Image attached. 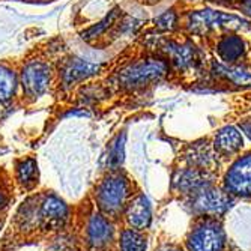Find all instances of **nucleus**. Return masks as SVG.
Here are the masks:
<instances>
[{
  "label": "nucleus",
  "instance_id": "nucleus-1",
  "mask_svg": "<svg viewBox=\"0 0 251 251\" xmlns=\"http://www.w3.org/2000/svg\"><path fill=\"white\" fill-rule=\"evenodd\" d=\"M74 206L54 190L39 188L25 196L8 218L0 238V251L53 242L73 227Z\"/></svg>",
  "mask_w": 251,
  "mask_h": 251
},
{
  "label": "nucleus",
  "instance_id": "nucleus-2",
  "mask_svg": "<svg viewBox=\"0 0 251 251\" xmlns=\"http://www.w3.org/2000/svg\"><path fill=\"white\" fill-rule=\"evenodd\" d=\"M132 54L128 51L119 56L121 62L104 63L100 75V89L104 92L102 100L110 97H139L149 92L155 86L169 80L172 75L167 60L153 49H142Z\"/></svg>",
  "mask_w": 251,
  "mask_h": 251
},
{
  "label": "nucleus",
  "instance_id": "nucleus-3",
  "mask_svg": "<svg viewBox=\"0 0 251 251\" xmlns=\"http://www.w3.org/2000/svg\"><path fill=\"white\" fill-rule=\"evenodd\" d=\"M54 39L30 50L18 62V107H29L53 92L56 65L62 49L53 47Z\"/></svg>",
  "mask_w": 251,
  "mask_h": 251
},
{
  "label": "nucleus",
  "instance_id": "nucleus-4",
  "mask_svg": "<svg viewBox=\"0 0 251 251\" xmlns=\"http://www.w3.org/2000/svg\"><path fill=\"white\" fill-rule=\"evenodd\" d=\"M151 49L161 54L172 74L197 81L206 73V57L193 41V36L180 32L175 33H151Z\"/></svg>",
  "mask_w": 251,
  "mask_h": 251
},
{
  "label": "nucleus",
  "instance_id": "nucleus-5",
  "mask_svg": "<svg viewBox=\"0 0 251 251\" xmlns=\"http://www.w3.org/2000/svg\"><path fill=\"white\" fill-rule=\"evenodd\" d=\"M119 226L104 217L87 196L74 206L73 233L80 251H115Z\"/></svg>",
  "mask_w": 251,
  "mask_h": 251
},
{
  "label": "nucleus",
  "instance_id": "nucleus-6",
  "mask_svg": "<svg viewBox=\"0 0 251 251\" xmlns=\"http://www.w3.org/2000/svg\"><path fill=\"white\" fill-rule=\"evenodd\" d=\"M137 191L139 187L134 179L121 167L105 170L89 190L87 197L104 217L121 224L126 204Z\"/></svg>",
  "mask_w": 251,
  "mask_h": 251
},
{
  "label": "nucleus",
  "instance_id": "nucleus-7",
  "mask_svg": "<svg viewBox=\"0 0 251 251\" xmlns=\"http://www.w3.org/2000/svg\"><path fill=\"white\" fill-rule=\"evenodd\" d=\"M251 21L242 15L212 8L188 11L180 15L179 30L190 36H209L224 30H250Z\"/></svg>",
  "mask_w": 251,
  "mask_h": 251
},
{
  "label": "nucleus",
  "instance_id": "nucleus-8",
  "mask_svg": "<svg viewBox=\"0 0 251 251\" xmlns=\"http://www.w3.org/2000/svg\"><path fill=\"white\" fill-rule=\"evenodd\" d=\"M104 70V63L89 62L77 54H60L56 65V78L53 92L56 97H70L84 86V83L97 78Z\"/></svg>",
  "mask_w": 251,
  "mask_h": 251
},
{
  "label": "nucleus",
  "instance_id": "nucleus-9",
  "mask_svg": "<svg viewBox=\"0 0 251 251\" xmlns=\"http://www.w3.org/2000/svg\"><path fill=\"white\" fill-rule=\"evenodd\" d=\"M226 233L215 217H199L187 236V251H224Z\"/></svg>",
  "mask_w": 251,
  "mask_h": 251
},
{
  "label": "nucleus",
  "instance_id": "nucleus-10",
  "mask_svg": "<svg viewBox=\"0 0 251 251\" xmlns=\"http://www.w3.org/2000/svg\"><path fill=\"white\" fill-rule=\"evenodd\" d=\"M188 209L197 217H221L232 206V196L224 188L212 185L203 188L187 199Z\"/></svg>",
  "mask_w": 251,
  "mask_h": 251
},
{
  "label": "nucleus",
  "instance_id": "nucleus-11",
  "mask_svg": "<svg viewBox=\"0 0 251 251\" xmlns=\"http://www.w3.org/2000/svg\"><path fill=\"white\" fill-rule=\"evenodd\" d=\"M214 53L226 65L247 63L250 45L238 30H224L214 38Z\"/></svg>",
  "mask_w": 251,
  "mask_h": 251
},
{
  "label": "nucleus",
  "instance_id": "nucleus-12",
  "mask_svg": "<svg viewBox=\"0 0 251 251\" xmlns=\"http://www.w3.org/2000/svg\"><path fill=\"white\" fill-rule=\"evenodd\" d=\"M11 176L18 194L27 196L41 188V170L35 155L17 156L12 161Z\"/></svg>",
  "mask_w": 251,
  "mask_h": 251
},
{
  "label": "nucleus",
  "instance_id": "nucleus-13",
  "mask_svg": "<svg viewBox=\"0 0 251 251\" xmlns=\"http://www.w3.org/2000/svg\"><path fill=\"white\" fill-rule=\"evenodd\" d=\"M224 190L230 196L251 197V152L238 156L224 175Z\"/></svg>",
  "mask_w": 251,
  "mask_h": 251
},
{
  "label": "nucleus",
  "instance_id": "nucleus-14",
  "mask_svg": "<svg viewBox=\"0 0 251 251\" xmlns=\"http://www.w3.org/2000/svg\"><path fill=\"white\" fill-rule=\"evenodd\" d=\"M18 62L0 60V121L18 105Z\"/></svg>",
  "mask_w": 251,
  "mask_h": 251
},
{
  "label": "nucleus",
  "instance_id": "nucleus-15",
  "mask_svg": "<svg viewBox=\"0 0 251 251\" xmlns=\"http://www.w3.org/2000/svg\"><path fill=\"white\" fill-rule=\"evenodd\" d=\"M209 185H212V173L187 166L175 170L172 176V191L185 199Z\"/></svg>",
  "mask_w": 251,
  "mask_h": 251
},
{
  "label": "nucleus",
  "instance_id": "nucleus-16",
  "mask_svg": "<svg viewBox=\"0 0 251 251\" xmlns=\"http://www.w3.org/2000/svg\"><path fill=\"white\" fill-rule=\"evenodd\" d=\"M152 220H153L152 204L149 199L145 196V193L139 190L128 201L126 208L124 211V215H122V220H121V224L131 227L134 230L146 232L149 230Z\"/></svg>",
  "mask_w": 251,
  "mask_h": 251
},
{
  "label": "nucleus",
  "instance_id": "nucleus-17",
  "mask_svg": "<svg viewBox=\"0 0 251 251\" xmlns=\"http://www.w3.org/2000/svg\"><path fill=\"white\" fill-rule=\"evenodd\" d=\"M206 73L223 84H230L232 87L242 89L251 86V66L248 63L226 65L217 59L209 60V70Z\"/></svg>",
  "mask_w": 251,
  "mask_h": 251
},
{
  "label": "nucleus",
  "instance_id": "nucleus-18",
  "mask_svg": "<svg viewBox=\"0 0 251 251\" xmlns=\"http://www.w3.org/2000/svg\"><path fill=\"white\" fill-rule=\"evenodd\" d=\"M184 161L187 167L199 169L212 173L218 167V156L214 151L212 143L208 140H199L191 143L184 153Z\"/></svg>",
  "mask_w": 251,
  "mask_h": 251
},
{
  "label": "nucleus",
  "instance_id": "nucleus-19",
  "mask_svg": "<svg viewBox=\"0 0 251 251\" xmlns=\"http://www.w3.org/2000/svg\"><path fill=\"white\" fill-rule=\"evenodd\" d=\"M212 146L218 158L236 156L244 148V137L241 129L233 125H227L218 129V132L214 137Z\"/></svg>",
  "mask_w": 251,
  "mask_h": 251
},
{
  "label": "nucleus",
  "instance_id": "nucleus-20",
  "mask_svg": "<svg viewBox=\"0 0 251 251\" xmlns=\"http://www.w3.org/2000/svg\"><path fill=\"white\" fill-rule=\"evenodd\" d=\"M149 238L146 232L134 230L126 226H119L115 251H146Z\"/></svg>",
  "mask_w": 251,
  "mask_h": 251
},
{
  "label": "nucleus",
  "instance_id": "nucleus-21",
  "mask_svg": "<svg viewBox=\"0 0 251 251\" xmlns=\"http://www.w3.org/2000/svg\"><path fill=\"white\" fill-rule=\"evenodd\" d=\"M17 196L18 193L14 185L11 172L2 166L0 167V218L9 217Z\"/></svg>",
  "mask_w": 251,
  "mask_h": 251
},
{
  "label": "nucleus",
  "instance_id": "nucleus-22",
  "mask_svg": "<svg viewBox=\"0 0 251 251\" xmlns=\"http://www.w3.org/2000/svg\"><path fill=\"white\" fill-rule=\"evenodd\" d=\"M179 21L180 14L176 11V8H170L152 21L151 33H175L179 30Z\"/></svg>",
  "mask_w": 251,
  "mask_h": 251
},
{
  "label": "nucleus",
  "instance_id": "nucleus-23",
  "mask_svg": "<svg viewBox=\"0 0 251 251\" xmlns=\"http://www.w3.org/2000/svg\"><path fill=\"white\" fill-rule=\"evenodd\" d=\"M125 159V134H119L111 140V145L108 148V156H107V169L105 170H115L121 169Z\"/></svg>",
  "mask_w": 251,
  "mask_h": 251
},
{
  "label": "nucleus",
  "instance_id": "nucleus-24",
  "mask_svg": "<svg viewBox=\"0 0 251 251\" xmlns=\"http://www.w3.org/2000/svg\"><path fill=\"white\" fill-rule=\"evenodd\" d=\"M53 244H54V248L51 251H80L77 239L73 233V227L65 235L53 241Z\"/></svg>",
  "mask_w": 251,
  "mask_h": 251
},
{
  "label": "nucleus",
  "instance_id": "nucleus-25",
  "mask_svg": "<svg viewBox=\"0 0 251 251\" xmlns=\"http://www.w3.org/2000/svg\"><path fill=\"white\" fill-rule=\"evenodd\" d=\"M224 6L241 12L245 18H248V20L251 21V0H238V2L227 3V5H224Z\"/></svg>",
  "mask_w": 251,
  "mask_h": 251
},
{
  "label": "nucleus",
  "instance_id": "nucleus-26",
  "mask_svg": "<svg viewBox=\"0 0 251 251\" xmlns=\"http://www.w3.org/2000/svg\"><path fill=\"white\" fill-rule=\"evenodd\" d=\"M153 251H187V250H184L180 245L173 244L170 241H163L153 248Z\"/></svg>",
  "mask_w": 251,
  "mask_h": 251
},
{
  "label": "nucleus",
  "instance_id": "nucleus-27",
  "mask_svg": "<svg viewBox=\"0 0 251 251\" xmlns=\"http://www.w3.org/2000/svg\"><path fill=\"white\" fill-rule=\"evenodd\" d=\"M238 128L241 129V132H244L248 139L251 140V116L247 118V119H242L239 124H238Z\"/></svg>",
  "mask_w": 251,
  "mask_h": 251
},
{
  "label": "nucleus",
  "instance_id": "nucleus-28",
  "mask_svg": "<svg viewBox=\"0 0 251 251\" xmlns=\"http://www.w3.org/2000/svg\"><path fill=\"white\" fill-rule=\"evenodd\" d=\"M135 2H139L143 6H155V5L163 3L164 0H135Z\"/></svg>",
  "mask_w": 251,
  "mask_h": 251
},
{
  "label": "nucleus",
  "instance_id": "nucleus-29",
  "mask_svg": "<svg viewBox=\"0 0 251 251\" xmlns=\"http://www.w3.org/2000/svg\"><path fill=\"white\" fill-rule=\"evenodd\" d=\"M212 3H218V5H227V3H232V2H238V0H209Z\"/></svg>",
  "mask_w": 251,
  "mask_h": 251
},
{
  "label": "nucleus",
  "instance_id": "nucleus-30",
  "mask_svg": "<svg viewBox=\"0 0 251 251\" xmlns=\"http://www.w3.org/2000/svg\"><path fill=\"white\" fill-rule=\"evenodd\" d=\"M8 218H9V217H2V218H0V233L3 232L5 226H6V221H8Z\"/></svg>",
  "mask_w": 251,
  "mask_h": 251
},
{
  "label": "nucleus",
  "instance_id": "nucleus-31",
  "mask_svg": "<svg viewBox=\"0 0 251 251\" xmlns=\"http://www.w3.org/2000/svg\"><path fill=\"white\" fill-rule=\"evenodd\" d=\"M185 2H194V0H185Z\"/></svg>",
  "mask_w": 251,
  "mask_h": 251
}]
</instances>
